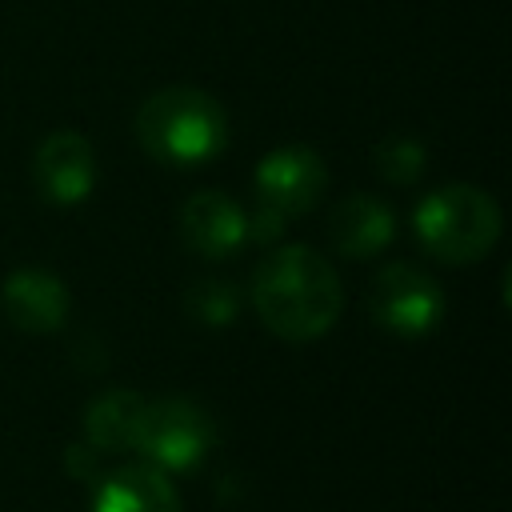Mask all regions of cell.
I'll use <instances>...</instances> for the list:
<instances>
[{
    "label": "cell",
    "mask_w": 512,
    "mask_h": 512,
    "mask_svg": "<svg viewBox=\"0 0 512 512\" xmlns=\"http://www.w3.org/2000/svg\"><path fill=\"white\" fill-rule=\"evenodd\" d=\"M252 184H256V208L288 224L292 216L316 208L320 192L328 188V168L320 152H312L308 144H280L256 164Z\"/></svg>",
    "instance_id": "cell-6"
},
{
    "label": "cell",
    "mask_w": 512,
    "mask_h": 512,
    "mask_svg": "<svg viewBox=\"0 0 512 512\" xmlns=\"http://www.w3.org/2000/svg\"><path fill=\"white\" fill-rule=\"evenodd\" d=\"M140 416H144L140 392H128V388L100 392L84 408V444H92L96 452H128L136 448Z\"/></svg>",
    "instance_id": "cell-12"
},
{
    "label": "cell",
    "mask_w": 512,
    "mask_h": 512,
    "mask_svg": "<svg viewBox=\"0 0 512 512\" xmlns=\"http://www.w3.org/2000/svg\"><path fill=\"white\" fill-rule=\"evenodd\" d=\"M184 304L208 328H224L240 312V296H236V284L232 280H200V284L188 288V300Z\"/></svg>",
    "instance_id": "cell-13"
},
{
    "label": "cell",
    "mask_w": 512,
    "mask_h": 512,
    "mask_svg": "<svg viewBox=\"0 0 512 512\" xmlns=\"http://www.w3.org/2000/svg\"><path fill=\"white\" fill-rule=\"evenodd\" d=\"M32 180H36V192L56 208L84 204L96 184V152H92L88 136H80L72 128L48 132L36 144Z\"/></svg>",
    "instance_id": "cell-7"
},
{
    "label": "cell",
    "mask_w": 512,
    "mask_h": 512,
    "mask_svg": "<svg viewBox=\"0 0 512 512\" xmlns=\"http://www.w3.org/2000/svg\"><path fill=\"white\" fill-rule=\"evenodd\" d=\"M500 228H504L500 204L476 184L432 188L412 212V232L420 248L444 264L484 260L496 248Z\"/></svg>",
    "instance_id": "cell-3"
},
{
    "label": "cell",
    "mask_w": 512,
    "mask_h": 512,
    "mask_svg": "<svg viewBox=\"0 0 512 512\" xmlns=\"http://www.w3.org/2000/svg\"><path fill=\"white\" fill-rule=\"evenodd\" d=\"M180 240L204 260H228L248 244V216L232 196L204 188L180 204Z\"/></svg>",
    "instance_id": "cell-8"
},
{
    "label": "cell",
    "mask_w": 512,
    "mask_h": 512,
    "mask_svg": "<svg viewBox=\"0 0 512 512\" xmlns=\"http://www.w3.org/2000/svg\"><path fill=\"white\" fill-rule=\"evenodd\" d=\"M328 236L332 248L348 260H372L376 252H384L396 236V216L392 208L372 196V192H352L344 200H336V208L328 212Z\"/></svg>",
    "instance_id": "cell-11"
},
{
    "label": "cell",
    "mask_w": 512,
    "mask_h": 512,
    "mask_svg": "<svg viewBox=\"0 0 512 512\" xmlns=\"http://www.w3.org/2000/svg\"><path fill=\"white\" fill-rule=\"evenodd\" d=\"M252 304L272 336L304 344L332 332L344 308V288L316 248L280 244L252 272Z\"/></svg>",
    "instance_id": "cell-1"
},
{
    "label": "cell",
    "mask_w": 512,
    "mask_h": 512,
    "mask_svg": "<svg viewBox=\"0 0 512 512\" xmlns=\"http://www.w3.org/2000/svg\"><path fill=\"white\" fill-rule=\"evenodd\" d=\"M0 308L12 328L48 336L68 320V288L48 268H16L0 284Z\"/></svg>",
    "instance_id": "cell-9"
},
{
    "label": "cell",
    "mask_w": 512,
    "mask_h": 512,
    "mask_svg": "<svg viewBox=\"0 0 512 512\" xmlns=\"http://www.w3.org/2000/svg\"><path fill=\"white\" fill-rule=\"evenodd\" d=\"M280 232H284V220L280 216H272L264 208H256V216H248V236L256 244H272V240H280Z\"/></svg>",
    "instance_id": "cell-15"
},
{
    "label": "cell",
    "mask_w": 512,
    "mask_h": 512,
    "mask_svg": "<svg viewBox=\"0 0 512 512\" xmlns=\"http://www.w3.org/2000/svg\"><path fill=\"white\" fill-rule=\"evenodd\" d=\"M444 308H448V300H444L440 284H436L424 268H416V264H408V260L384 264V268L376 272V280H372V292H368V312H372V320H376L384 332L400 336V340H420V336H428V332L444 320Z\"/></svg>",
    "instance_id": "cell-5"
},
{
    "label": "cell",
    "mask_w": 512,
    "mask_h": 512,
    "mask_svg": "<svg viewBox=\"0 0 512 512\" xmlns=\"http://www.w3.org/2000/svg\"><path fill=\"white\" fill-rule=\"evenodd\" d=\"M376 172L388 184H416L424 176V144L412 136H388L376 148Z\"/></svg>",
    "instance_id": "cell-14"
},
{
    "label": "cell",
    "mask_w": 512,
    "mask_h": 512,
    "mask_svg": "<svg viewBox=\"0 0 512 512\" xmlns=\"http://www.w3.org/2000/svg\"><path fill=\"white\" fill-rule=\"evenodd\" d=\"M212 444H216V424L196 400H188V396L144 400L136 452L148 464H156L164 472H188V468L204 464Z\"/></svg>",
    "instance_id": "cell-4"
},
{
    "label": "cell",
    "mask_w": 512,
    "mask_h": 512,
    "mask_svg": "<svg viewBox=\"0 0 512 512\" xmlns=\"http://www.w3.org/2000/svg\"><path fill=\"white\" fill-rule=\"evenodd\" d=\"M88 512H180V496L164 468L136 460L96 480Z\"/></svg>",
    "instance_id": "cell-10"
},
{
    "label": "cell",
    "mask_w": 512,
    "mask_h": 512,
    "mask_svg": "<svg viewBox=\"0 0 512 512\" xmlns=\"http://www.w3.org/2000/svg\"><path fill=\"white\" fill-rule=\"evenodd\" d=\"M136 140L160 164L196 168L208 164L216 152H224L228 112L204 88L168 84L136 108Z\"/></svg>",
    "instance_id": "cell-2"
}]
</instances>
